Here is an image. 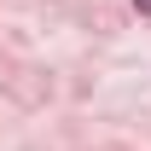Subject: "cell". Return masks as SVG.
I'll list each match as a JSON object with an SVG mask.
<instances>
[{"instance_id": "obj_1", "label": "cell", "mask_w": 151, "mask_h": 151, "mask_svg": "<svg viewBox=\"0 0 151 151\" xmlns=\"http://www.w3.org/2000/svg\"><path fill=\"white\" fill-rule=\"evenodd\" d=\"M139 12H151V0H139Z\"/></svg>"}]
</instances>
